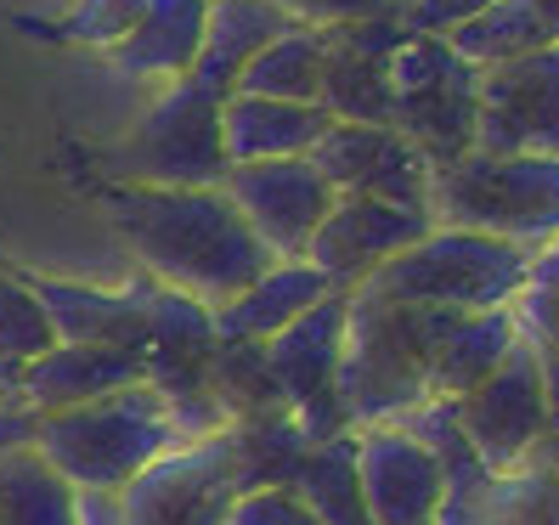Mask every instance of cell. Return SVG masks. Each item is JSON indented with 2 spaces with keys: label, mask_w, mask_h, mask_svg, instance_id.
Listing matches in <instances>:
<instances>
[{
  "label": "cell",
  "mask_w": 559,
  "mask_h": 525,
  "mask_svg": "<svg viewBox=\"0 0 559 525\" xmlns=\"http://www.w3.org/2000/svg\"><path fill=\"white\" fill-rule=\"evenodd\" d=\"M103 210L147 283L181 288L204 306L233 300L272 266L221 187H114Z\"/></svg>",
  "instance_id": "1"
},
{
  "label": "cell",
  "mask_w": 559,
  "mask_h": 525,
  "mask_svg": "<svg viewBox=\"0 0 559 525\" xmlns=\"http://www.w3.org/2000/svg\"><path fill=\"white\" fill-rule=\"evenodd\" d=\"M457 317L464 311L402 306L368 283L345 294V345H340V373H334L345 430L402 423L418 402H430L436 345Z\"/></svg>",
  "instance_id": "2"
},
{
  "label": "cell",
  "mask_w": 559,
  "mask_h": 525,
  "mask_svg": "<svg viewBox=\"0 0 559 525\" xmlns=\"http://www.w3.org/2000/svg\"><path fill=\"white\" fill-rule=\"evenodd\" d=\"M181 423L170 402L142 379L130 390H114L103 402L85 407H62L35 418V446L46 464L69 480V486H108L119 491L124 480H136L158 452L181 446Z\"/></svg>",
  "instance_id": "3"
},
{
  "label": "cell",
  "mask_w": 559,
  "mask_h": 525,
  "mask_svg": "<svg viewBox=\"0 0 559 525\" xmlns=\"http://www.w3.org/2000/svg\"><path fill=\"white\" fill-rule=\"evenodd\" d=\"M436 226H464L520 243L525 254L559 238V158L543 153H464L430 170V199H424Z\"/></svg>",
  "instance_id": "4"
},
{
  "label": "cell",
  "mask_w": 559,
  "mask_h": 525,
  "mask_svg": "<svg viewBox=\"0 0 559 525\" xmlns=\"http://www.w3.org/2000/svg\"><path fill=\"white\" fill-rule=\"evenodd\" d=\"M226 96L204 80H164L142 119L124 130L108 153L119 187H221L226 142H221Z\"/></svg>",
  "instance_id": "5"
},
{
  "label": "cell",
  "mask_w": 559,
  "mask_h": 525,
  "mask_svg": "<svg viewBox=\"0 0 559 525\" xmlns=\"http://www.w3.org/2000/svg\"><path fill=\"white\" fill-rule=\"evenodd\" d=\"M525 254L520 243L464 232V226H430L413 249L368 277V288L390 294L402 306H436V311H491L509 306L525 288ZM361 288V283H356Z\"/></svg>",
  "instance_id": "6"
},
{
  "label": "cell",
  "mask_w": 559,
  "mask_h": 525,
  "mask_svg": "<svg viewBox=\"0 0 559 525\" xmlns=\"http://www.w3.org/2000/svg\"><path fill=\"white\" fill-rule=\"evenodd\" d=\"M480 69H469L441 35H413L390 57V124L430 158V170L475 147Z\"/></svg>",
  "instance_id": "7"
},
{
  "label": "cell",
  "mask_w": 559,
  "mask_h": 525,
  "mask_svg": "<svg viewBox=\"0 0 559 525\" xmlns=\"http://www.w3.org/2000/svg\"><path fill=\"white\" fill-rule=\"evenodd\" d=\"M238 491H249L243 430L226 423L215 435H192L119 486L124 525H226Z\"/></svg>",
  "instance_id": "8"
},
{
  "label": "cell",
  "mask_w": 559,
  "mask_h": 525,
  "mask_svg": "<svg viewBox=\"0 0 559 525\" xmlns=\"http://www.w3.org/2000/svg\"><path fill=\"white\" fill-rule=\"evenodd\" d=\"M345 294L334 288L322 294L311 311H300L288 327H277L272 339H260L266 373L277 384V396L288 407V418L306 430V441H328L345 430V413L334 396V373H340V345H345Z\"/></svg>",
  "instance_id": "9"
},
{
  "label": "cell",
  "mask_w": 559,
  "mask_h": 525,
  "mask_svg": "<svg viewBox=\"0 0 559 525\" xmlns=\"http://www.w3.org/2000/svg\"><path fill=\"white\" fill-rule=\"evenodd\" d=\"M221 192L233 210L249 220L272 260H306L322 215L334 210L340 192L311 158H254V164H226Z\"/></svg>",
  "instance_id": "10"
},
{
  "label": "cell",
  "mask_w": 559,
  "mask_h": 525,
  "mask_svg": "<svg viewBox=\"0 0 559 525\" xmlns=\"http://www.w3.org/2000/svg\"><path fill=\"white\" fill-rule=\"evenodd\" d=\"M475 153L559 158V40L498 62V69H480Z\"/></svg>",
  "instance_id": "11"
},
{
  "label": "cell",
  "mask_w": 559,
  "mask_h": 525,
  "mask_svg": "<svg viewBox=\"0 0 559 525\" xmlns=\"http://www.w3.org/2000/svg\"><path fill=\"white\" fill-rule=\"evenodd\" d=\"M457 430L475 446V457L503 475L532 457V446L548 435V407H543V368H537V345L514 339V350L498 362L486 384H475L469 396L452 402Z\"/></svg>",
  "instance_id": "12"
},
{
  "label": "cell",
  "mask_w": 559,
  "mask_h": 525,
  "mask_svg": "<svg viewBox=\"0 0 559 525\" xmlns=\"http://www.w3.org/2000/svg\"><path fill=\"white\" fill-rule=\"evenodd\" d=\"M322 28V91L317 103L350 124H390V57L407 40L402 12L317 23Z\"/></svg>",
  "instance_id": "13"
},
{
  "label": "cell",
  "mask_w": 559,
  "mask_h": 525,
  "mask_svg": "<svg viewBox=\"0 0 559 525\" xmlns=\"http://www.w3.org/2000/svg\"><path fill=\"white\" fill-rule=\"evenodd\" d=\"M306 158L328 176L334 192H361V199H384V204H407V210H424V199H430V158L396 124L334 119Z\"/></svg>",
  "instance_id": "14"
},
{
  "label": "cell",
  "mask_w": 559,
  "mask_h": 525,
  "mask_svg": "<svg viewBox=\"0 0 559 525\" xmlns=\"http://www.w3.org/2000/svg\"><path fill=\"white\" fill-rule=\"evenodd\" d=\"M430 226H436L430 210H407V204L361 199V192H340L334 210L322 215L306 260L317 272H328L334 288H356V283H368L384 260H396L402 249H413Z\"/></svg>",
  "instance_id": "15"
},
{
  "label": "cell",
  "mask_w": 559,
  "mask_h": 525,
  "mask_svg": "<svg viewBox=\"0 0 559 525\" xmlns=\"http://www.w3.org/2000/svg\"><path fill=\"white\" fill-rule=\"evenodd\" d=\"M356 486L373 525H436L447 469L402 423L356 430Z\"/></svg>",
  "instance_id": "16"
},
{
  "label": "cell",
  "mask_w": 559,
  "mask_h": 525,
  "mask_svg": "<svg viewBox=\"0 0 559 525\" xmlns=\"http://www.w3.org/2000/svg\"><path fill=\"white\" fill-rule=\"evenodd\" d=\"M147 379V350L130 345H51L35 362H23L12 379V396L28 413H62L103 402L114 390H130Z\"/></svg>",
  "instance_id": "17"
},
{
  "label": "cell",
  "mask_w": 559,
  "mask_h": 525,
  "mask_svg": "<svg viewBox=\"0 0 559 525\" xmlns=\"http://www.w3.org/2000/svg\"><path fill=\"white\" fill-rule=\"evenodd\" d=\"M35 300L51 322L57 345H130L147 350V277L142 288H91V283H69V277H40L23 272Z\"/></svg>",
  "instance_id": "18"
},
{
  "label": "cell",
  "mask_w": 559,
  "mask_h": 525,
  "mask_svg": "<svg viewBox=\"0 0 559 525\" xmlns=\"http://www.w3.org/2000/svg\"><path fill=\"white\" fill-rule=\"evenodd\" d=\"M328 124H334V114H328L322 103H277V96H249V91H233L221 103L226 164L306 158Z\"/></svg>",
  "instance_id": "19"
},
{
  "label": "cell",
  "mask_w": 559,
  "mask_h": 525,
  "mask_svg": "<svg viewBox=\"0 0 559 525\" xmlns=\"http://www.w3.org/2000/svg\"><path fill=\"white\" fill-rule=\"evenodd\" d=\"M204 17H210V0H147L136 28L103 51L124 80H181L192 74L204 46Z\"/></svg>",
  "instance_id": "20"
},
{
  "label": "cell",
  "mask_w": 559,
  "mask_h": 525,
  "mask_svg": "<svg viewBox=\"0 0 559 525\" xmlns=\"http://www.w3.org/2000/svg\"><path fill=\"white\" fill-rule=\"evenodd\" d=\"M322 294H334V283L311 260H272L249 288H238L233 300L215 306V334L221 339H272L277 327L311 311Z\"/></svg>",
  "instance_id": "21"
},
{
  "label": "cell",
  "mask_w": 559,
  "mask_h": 525,
  "mask_svg": "<svg viewBox=\"0 0 559 525\" xmlns=\"http://www.w3.org/2000/svg\"><path fill=\"white\" fill-rule=\"evenodd\" d=\"M300 17H294L288 7H277V0H210L204 46H199V62H192V80H204L221 96H233V85L254 62V51H266Z\"/></svg>",
  "instance_id": "22"
},
{
  "label": "cell",
  "mask_w": 559,
  "mask_h": 525,
  "mask_svg": "<svg viewBox=\"0 0 559 525\" xmlns=\"http://www.w3.org/2000/svg\"><path fill=\"white\" fill-rule=\"evenodd\" d=\"M520 327L509 317V306H491V311H464L436 345V362H430V396H469L475 384H486L498 373V362L514 350Z\"/></svg>",
  "instance_id": "23"
},
{
  "label": "cell",
  "mask_w": 559,
  "mask_h": 525,
  "mask_svg": "<svg viewBox=\"0 0 559 525\" xmlns=\"http://www.w3.org/2000/svg\"><path fill=\"white\" fill-rule=\"evenodd\" d=\"M469 69H498V62H514L537 46H554L559 35L548 28V17L537 12V0H491V7L469 23H457L452 35H441Z\"/></svg>",
  "instance_id": "24"
},
{
  "label": "cell",
  "mask_w": 559,
  "mask_h": 525,
  "mask_svg": "<svg viewBox=\"0 0 559 525\" xmlns=\"http://www.w3.org/2000/svg\"><path fill=\"white\" fill-rule=\"evenodd\" d=\"M233 91L277 96V103H317V91H322V28L317 23L283 28L266 51H254V62L238 74Z\"/></svg>",
  "instance_id": "25"
},
{
  "label": "cell",
  "mask_w": 559,
  "mask_h": 525,
  "mask_svg": "<svg viewBox=\"0 0 559 525\" xmlns=\"http://www.w3.org/2000/svg\"><path fill=\"white\" fill-rule=\"evenodd\" d=\"M294 491L311 503L322 525H373L368 503H361V486H356V430L317 441L306 452L300 475H294Z\"/></svg>",
  "instance_id": "26"
},
{
  "label": "cell",
  "mask_w": 559,
  "mask_h": 525,
  "mask_svg": "<svg viewBox=\"0 0 559 525\" xmlns=\"http://www.w3.org/2000/svg\"><path fill=\"white\" fill-rule=\"evenodd\" d=\"M0 525H74V486L35 446L0 452Z\"/></svg>",
  "instance_id": "27"
},
{
  "label": "cell",
  "mask_w": 559,
  "mask_h": 525,
  "mask_svg": "<svg viewBox=\"0 0 559 525\" xmlns=\"http://www.w3.org/2000/svg\"><path fill=\"white\" fill-rule=\"evenodd\" d=\"M51 345H57V334H51V322L35 300V288H28V277L0 266V384L12 390L17 368L35 362V356L51 350Z\"/></svg>",
  "instance_id": "28"
},
{
  "label": "cell",
  "mask_w": 559,
  "mask_h": 525,
  "mask_svg": "<svg viewBox=\"0 0 559 525\" xmlns=\"http://www.w3.org/2000/svg\"><path fill=\"white\" fill-rule=\"evenodd\" d=\"M486 525H559V480L548 475V464L537 452L498 475Z\"/></svg>",
  "instance_id": "29"
},
{
  "label": "cell",
  "mask_w": 559,
  "mask_h": 525,
  "mask_svg": "<svg viewBox=\"0 0 559 525\" xmlns=\"http://www.w3.org/2000/svg\"><path fill=\"white\" fill-rule=\"evenodd\" d=\"M147 0H69V12L57 23V40L85 46V51H114L130 28H136Z\"/></svg>",
  "instance_id": "30"
},
{
  "label": "cell",
  "mask_w": 559,
  "mask_h": 525,
  "mask_svg": "<svg viewBox=\"0 0 559 525\" xmlns=\"http://www.w3.org/2000/svg\"><path fill=\"white\" fill-rule=\"evenodd\" d=\"M226 525H322L294 486H249L226 509Z\"/></svg>",
  "instance_id": "31"
},
{
  "label": "cell",
  "mask_w": 559,
  "mask_h": 525,
  "mask_svg": "<svg viewBox=\"0 0 559 525\" xmlns=\"http://www.w3.org/2000/svg\"><path fill=\"white\" fill-rule=\"evenodd\" d=\"M509 317H514V327H520V339H525V345L559 350V294H554V288L525 283L514 300H509Z\"/></svg>",
  "instance_id": "32"
},
{
  "label": "cell",
  "mask_w": 559,
  "mask_h": 525,
  "mask_svg": "<svg viewBox=\"0 0 559 525\" xmlns=\"http://www.w3.org/2000/svg\"><path fill=\"white\" fill-rule=\"evenodd\" d=\"M491 7V0H413V7L402 12L413 35H452L457 23H469Z\"/></svg>",
  "instance_id": "33"
},
{
  "label": "cell",
  "mask_w": 559,
  "mask_h": 525,
  "mask_svg": "<svg viewBox=\"0 0 559 525\" xmlns=\"http://www.w3.org/2000/svg\"><path fill=\"white\" fill-rule=\"evenodd\" d=\"M74 525H124V503L108 486H74Z\"/></svg>",
  "instance_id": "34"
},
{
  "label": "cell",
  "mask_w": 559,
  "mask_h": 525,
  "mask_svg": "<svg viewBox=\"0 0 559 525\" xmlns=\"http://www.w3.org/2000/svg\"><path fill=\"white\" fill-rule=\"evenodd\" d=\"M525 283L559 294V238H548L543 249H532V260H525Z\"/></svg>",
  "instance_id": "35"
},
{
  "label": "cell",
  "mask_w": 559,
  "mask_h": 525,
  "mask_svg": "<svg viewBox=\"0 0 559 525\" xmlns=\"http://www.w3.org/2000/svg\"><path fill=\"white\" fill-rule=\"evenodd\" d=\"M543 368V407H548V435H559V350H537Z\"/></svg>",
  "instance_id": "36"
},
{
  "label": "cell",
  "mask_w": 559,
  "mask_h": 525,
  "mask_svg": "<svg viewBox=\"0 0 559 525\" xmlns=\"http://www.w3.org/2000/svg\"><path fill=\"white\" fill-rule=\"evenodd\" d=\"M532 452H537V457H543V464H548V475H554V480H559V435H543V441H537V446H532Z\"/></svg>",
  "instance_id": "37"
},
{
  "label": "cell",
  "mask_w": 559,
  "mask_h": 525,
  "mask_svg": "<svg viewBox=\"0 0 559 525\" xmlns=\"http://www.w3.org/2000/svg\"><path fill=\"white\" fill-rule=\"evenodd\" d=\"M384 7H396V12H407V7H413V0H384Z\"/></svg>",
  "instance_id": "38"
},
{
  "label": "cell",
  "mask_w": 559,
  "mask_h": 525,
  "mask_svg": "<svg viewBox=\"0 0 559 525\" xmlns=\"http://www.w3.org/2000/svg\"><path fill=\"white\" fill-rule=\"evenodd\" d=\"M0 396H7V384H0Z\"/></svg>",
  "instance_id": "39"
}]
</instances>
